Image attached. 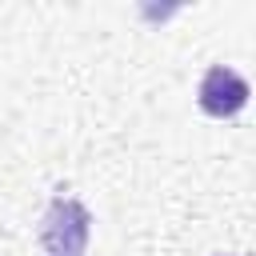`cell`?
I'll list each match as a JSON object with an SVG mask.
<instances>
[{
	"mask_svg": "<svg viewBox=\"0 0 256 256\" xmlns=\"http://www.w3.org/2000/svg\"><path fill=\"white\" fill-rule=\"evenodd\" d=\"M92 240V216L80 200L56 196L40 220V248L44 256H84Z\"/></svg>",
	"mask_w": 256,
	"mask_h": 256,
	"instance_id": "6da1fadb",
	"label": "cell"
},
{
	"mask_svg": "<svg viewBox=\"0 0 256 256\" xmlns=\"http://www.w3.org/2000/svg\"><path fill=\"white\" fill-rule=\"evenodd\" d=\"M252 88L248 80L236 72V68H224V64H212L204 76H200V88H196V100H200V112L224 120V116H236L244 104H248Z\"/></svg>",
	"mask_w": 256,
	"mask_h": 256,
	"instance_id": "7a4b0ae2",
	"label": "cell"
}]
</instances>
